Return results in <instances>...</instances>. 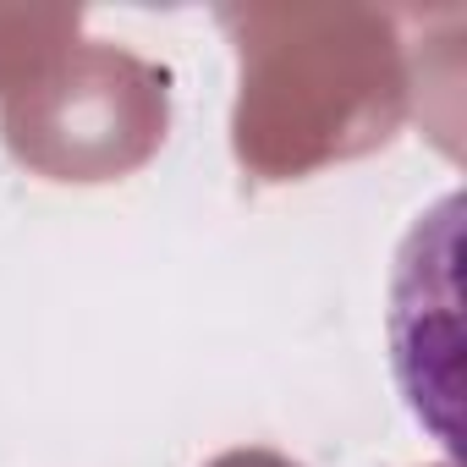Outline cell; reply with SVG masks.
<instances>
[{"instance_id": "7a4b0ae2", "label": "cell", "mask_w": 467, "mask_h": 467, "mask_svg": "<svg viewBox=\"0 0 467 467\" xmlns=\"http://www.w3.org/2000/svg\"><path fill=\"white\" fill-rule=\"evenodd\" d=\"M440 467H451V462H440Z\"/></svg>"}, {"instance_id": "6da1fadb", "label": "cell", "mask_w": 467, "mask_h": 467, "mask_svg": "<svg viewBox=\"0 0 467 467\" xmlns=\"http://www.w3.org/2000/svg\"><path fill=\"white\" fill-rule=\"evenodd\" d=\"M209 467H297V462H292V456H281V451H265V445H243V451L214 456Z\"/></svg>"}]
</instances>
